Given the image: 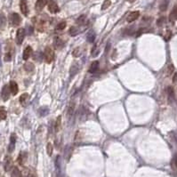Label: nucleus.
<instances>
[{"mask_svg": "<svg viewBox=\"0 0 177 177\" xmlns=\"http://www.w3.org/2000/svg\"><path fill=\"white\" fill-rule=\"evenodd\" d=\"M44 59L45 61L48 64H50L54 60V52L51 47H46L44 53Z\"/></svg>", "mask_w": 177, "mask_h": 177, "instance_id": "f257e3e1", "label": "nucleus"}, {"mask_svg": "<svg viewBox=\"0 0 177 177\" xmlns=\"http://www.w3.org/2000/svg\"><path fill=\"white\" fill-rule=\"evenodd\" d=\"M24 37H25V29L22 28L18 29L17 32H16V43H17V45L22 44Z\"/></svg>", "mask_w": 177, "mask_h": 177, "instance_id": "f03ea898", "label": "nucleus"}, {"mask_svg": "<svg viewBox=\"0 0 177 177\" xmlns=\"http://www.w3.org/2000/svg\"><path fill=\"white\" fill-rule=\"evenodd\" d=\"M10 94H11V90L10 87L8 85H4V87L2 88V92H1V98L4 102H6L9 100L10 98Z\"/></svg>", "mask_w": 177, "mask_h": 177, "instance_id": "7ed1b4c3", "label": "nucleus"}, {"mask_svg": "<svg viewBox=\"0 0 177 177\" xmlns=\"http://www.w3.org/2000/svg\"><path fill=\"white\" fill-rule=\"evenodd\" d=\"M48 10L52 13H57L60 11L59 6L54 0H50V1L48 2Z\"/></svg>", "mask_w": 177, "mask_h": 177, "instance_id": "20e7f679", "label": "nucleus"}, {"mask_svg": "<svg viewBox=\"0 0 177 177\" xmlns=\"http://www.w3.org/2000/svg\"><path fill=\"white\" fill-rule=\"evenodd\" d=\"M21 21V18L18 13H12V15H11V23L13 24V26H14V27L19 26Z\"/></svg>", "mask_w": 177, "mask_h": 177, "instance_id": "39448f33", "label": "nucleus"}, {"mask_svg": "<svg viewBox=\"0 0 177 177\" xmlns=\"http://www.w3.org/2000/svg\"><path fill=\"white\" fill-rule=\"evenodd\" d=\"M140 16V12L139 11H134V12H132L129 13V15L127 16V19L126 21L128 22H133L134 21H136Z\"/></svg>", "mask_w": 177, "mask_h": 177, "instance_id": "423d86ee", "label": "nucleus"}, {"mask_svg": "<svg viewBox=\"0 0 177 177\" xmlns=\"http://www.w3.org/2000/svg\"><path fill=\"white\" fill-rule=\"evenodd\" d=\"M48 0H37L36 2V10L37 12H40L44 9V7L46 5Z\"/></svg>", "mask_w": 177, "mask_h": 177, "instance_id": "0eeeda50", "label": "nucleus"}, {"mask_svg": "<svg viewBox=\"0 0 177 177\" xmlns=\"http://www.w3.org/2000/svg\"><path fill=\"white\" fill-rule=\"evenodd\" d=\"M20 8L21 11L24 15H27L29 13V9H28V5H27V1L26 0H20Z\"/></svg>", "mask_w": 177, "mask_h": 177, "instance_id": "6e6552de", "label": "nucleus"}, {"mask_svg": "<svg viewBox=\"0 0 177 177\" xmlns=\"http://www.w3.org/2000/svg\"><path fill=\"white\" fill-rule=\"evenodd\" d=\"M15 142H16V135L15 134H13L11 135V138H10V143H9V146H8V151L13 152L15 147Z\"/></svg>", "mask_w": 177, "mask_h": 177, "instance_id": "1a4fd4ad", "label": "nucleus"}, {"mask_svg": "<svg viewBox=\"0 0 177 177\" xmlns=\"http://www.w3.org/2000/svg\"><path fill=\"white\" fill-rule=\"evenodd\" d=\"M31 54H32V48L29 45V46H27L25 49H24V51H23V54H22V58H23V60L24 61H27L30 56H31Z\"/></svg>", "mask_w": 177, "mask_h": 177, "instance_id": "9d476101", "label": "nucleus"}, {"mask_svg": "<svg viewBox=\"0 0 177 177\" xmlns=\"http://www.w3.org/2000/svg\"><path fill=\"white\" fill-rule=\"evenodd\" d=\"M9 87H10V90H11V93L13 95H16L18 94V91H19V87H18V85L15 81H11L10 82V85H9Z\"/></svg>", "mask_w": 177, "mask_h": 177, "instance_id": "9b49d317", "label": "nucleus"}, {"mask_svg": "<svg viewBox=\"0 0 177 177\" xmlns=\"http://www.w3.org/2000/svg\"><path fill=\"white\" fill-rule=\"evenodd\" d=\"M75 111V102H71L69 106H68V110H67V116L69 118H70L72 117V115H73Z\"/></svg>", "mask_w": 177, "mask_h": 177, "instance_id": "f8f14e48", "label": "nucleus"}, {"mask_svg": "<svg viewBox=\"0 0 177 177\" xmlns=\"http://www.w3.org/2000/svg\"><path fill=\"white\" fill-rule=\"evenodd\" d=\"M4 167H5V170L6 172L9 171L11 168H12V158L7 156L5 158V163H4Z\"/></svg>", "mask_w": 177, "mask_h": 177, "instance_id": "ddd939ff", "label": "nucleus"}, {"mask_svg": "<svg viewBox=\"0 0 177 177\" xmlns=\"http://www.w3.org/2000/svg\"><path fill=\"white\" fill-rule=\"evenodd\" d=\"M29 94L27 93L22 94L20 97V102L22 106H26L27 103L29 102Z\"/></svg>", "mask_w": 177, "mask_h": 177, "instance_id": "4468645a", "label": "nucleus"}, {"mask_svg": "<svg viewBox=\"0 0 177 177\" xmlns=\"http://www.w3.org/2000/svg\"><path fill=\"white\" fill-rule=\"evenodd\" d=\"M98 69H99V61H94L91 64L90 69H89V72H90V73H92V74H94V73H95V72L98 70Z\"/></svg>", "mask_w": 177, "mask_h": 177, "instance_id": "2eb2a0df", "label": "nucleus"}, {"mask_svg": "<svg viewBox=\"0 0 177 177\" xmlns=\"http://www.w3.org/2000/svg\"><path fill=\"white\" fill-rule=\"evenodd\" d=\"M18 163L20 165H23L25 163V161L27 160V153L26 152H21V154L18 157Z\"/></svg>", "mask_w": 177, "mask_h": 177, "instance_id": "dca6fc26", "label": "nucleus"}, {"mask_svg": "<svg viewBox=\"0 0 177 177\" xmlns=\"http://www.w3.org/2000/svg\"><path fill=\"white\" fill-rule=\"evenodd\" d=\"M61 116H59L57 118L55 121V125H54V129L56 132H59L61 130Z\"/></svg>", "mask_w": 177, "mask_h": 177, "instance_id": "f3484780", "label": "nucleus"}, {"mask_svg": "<svg viewBox=\"0 0 177 177\" xmlns=\"http://www.w3.org/2000/svg\"><path fill=\"white\" fill-rule=\"evenodd\" d=\"M34 68L35 67L33 65V63H31V62H26L25 64H24V69H25L26 71H28V72L33 71Z\"/></svg>", "mask_w": 177, "mask_h": 177, "instance_id": "a211bd4d", "label": "nucleus"}, {"mask_svg": "<svg viewBox=\"0 0 177 177\" xmlns=\"http://www.w3.org/2000/svg\"><path fill=\"white\" fill-rule=\"evenodd\" d=\"M53 44H54L55 47H57V48H62L63 45H64L63 41H62V40H61V38H59V37H56V38H55Z\"/></svg>", "mask_w": 177, "mask_h": 177, "instance_id": "6ab92c4d", "label": "nucleus"}, {"mask_svg": "<svg viewBox=\"0 0 177 177\" xmlns=\"http://www.w3.org/2000/svg\"><path fill=\"white\" fill-rule=\"evenodd\" d=\"M86 39H87V41L89 42V43H93L94 41V39H95V33H94V31H90L89 33L87 34Z\"/></svg>", "mask_w": 177, "mask_h": 177, "instance_id": "aec40b11", "label": "nucleus"}, {"mask_svg": "<svg viewBox=\"0 0 177 177\" xmlns=\"http://www.w3.org/2000/svg\"><path fill=\"white\" fill-rule=\"evenodd\" d=\"M170 20L171 21H175L177 20V5L174 7V9L172 10L170 13Z\"/></svg>", "mask_w": 177, "mask_h": 177, "instance_id": "412c9836", "label": "nucleus"}, {"mask_svg": "<svg viewBox=\"0 0 177 177\" xmlns=\"http://www.w3.org/2000/svg\"><path fill=\"white\" fill-rule=\"evenodd\" d=\"M5 24H6L5 16L3 13H1L0 14V29H4L5 27Z\"/></svg>", "mask_w": 177, "mask_h": 177, "instance_id": "4be33fe9", "label": "nucleus"}, {"mask_svg": "<svg viewBox=\"0 0 177 177\" xmlns=\"http://www.w3.org/2000/svg\"><path fill=\"white\" fill-rule=\"evenodd\" d=\"M53 144L52 143H47L46 145V152L49 157H51L53 155Z\"/></svg>", "mask_w": 177, "mask_h": 177, "instance_id": "5701e85b", "label": "nucleus"}, {"mask_svg": "<svg viewBox=\"0 0 177 177\" xmlns=\"http://www.w3.org/2000/svg\"><path fill=\"white\" fill-rule=\"evenodd\" d=\"M12 177H21V171L18 169L17 167H13L12 171Z\"/></svg>", "mask_w": 177, "mask_h": 177, "instance_id": "b1692460", "label": "nucleus"}, {"mask_svg": "<svg viewBox=\"0 0 177 177\" xmlns=\"http://www.w3.org/2000/svg\"><path fill=\"white\" fill-rule=\"evenodd\" d=\"M7 117V113H6V110L4 108L0 107V119L1 120H5Z\"/></svg>", "mask_w": 177, "mask_h": 177, "instance_id": "393cba45", "label": "nucleus"}, {"mask_svg": "<svg viewBox=\"0 0 177 177\" xmlns=\"http://www.w3.org/2000/svg\"><path fill=\"white\" fill-rule=\"evenodd\" d=\"M110 5H111V1H110V0H105L102 5V10H106L107 8L110 6Z\"/></svg>", "mask_w": 177, "mask_h": 177, "instance_id": "a878e982", "label": "nucleus"}, {"mask_svg": "<svg viewBox=\"0 0 177 177\" xmlns=\"http://www.w3.org/2000/svg\"><path fill=\"white\" fill-rule=\"evenodd\" d=\"M167 94H168V97L173 99L174 97V89H173V87L169 86L167 88Z\"/></svg>", "mask_w": 177, "mask_h": 177, "instance_id": "bb28decb", "label": "nucleus"}, {"mask_svg": "<svg viewBox=\"0 0 177 177\" xmlns=\"http://www.w3.org/2000/svg\"><path fill=\"white\" fill-rule=\"evenodd\" d=\"M66 27V22L65 21H61L60 22L57 26H56V29H58V30H61V29H64Z\"/></svg>", "mask_w": 177, "mask_h": 177, "instance_id": "cd10ccee", "label": "nucleus"}, {"mask_svg": "<svg viewBox=\"0 0 177 177\" xmlns=\"http://www.w3.org/2000/svg\"><path fill=\"white\" fill-rule=\"evenodd\" d=\"M11 59H12V53H11V52H7L5 54V57H4V60H5V61H11Z\"/></svg>", "mask_w": 177, "mask_h": 177, "instance_id": "c85d7f7f", "label": "nucleus"}, {"mask_svg": "<svg viewBox=\"0 0 177 177\" xmlns=\"http://www.w3.org/2000/svg\"><path fill=\"white\" fill-rule=\"evenodd\" d=\"M85 15H81V16H80V17L77 20V23L79 24V25H82V24L85 22Z\"/></svg>", "mask_w": 177, "mask_h": 177, "instance_id": "c756f323", "label": "nucleus"}, {"mask_svg": "<svg viewBox=\"0 0 177 177\" xmlns=\"http://www.w3.org/2000/svg\"><path fill=\"white\" fill-rule=\"evenodd\" d=\"M69 33H70L71 36H75V35L77 34V29L75 27H71L70 30H69Z\"/></svg>", "mask_w": 177, "mask_h": 177, "instance_id": "7c9ffc66", "label": "nucleus"}, {"mask_svg": "<svg viewBox=\"0 0 177 177\" xmlns=\"http://www.w3.org/2000/svg\"><path fill=\"white\" fill-rule=\"evenodd\" d=\"M98 53H99V51H97V45H94L93 49H92V54H93V56H96Z\"/></svg>", "mask_w": 177, "mask_h": 177, "instance_id": "2f4dec72", "label": "nucleus"}, {"mask_svg": "<svg viewBox=\"0 0 177 177\" xmlns=\"http://www.w3.org/2000/svg\"><path fill=\"white\" fill-rule=\"evenodd\" d=\"M166 7H167V2L166 1L165 3H163L161 5H160V10L161 11H165L166 9Z\"/></svg>", "mask_w": 177, "mask_h": 177, "instance_id": "473e14b6", "label": "nucleus"}, {"mask_svg": "<svg viewBox=\"0 0 177 177\" xmlns=\"http://www.w3.org/2000/svg\"><path fill=\"white\" fill-rule=\"evenodd\" d=\"M174 71V66L173 65H169L168 66V74H172V72Z\"/></svg>", "mask_w": 177, "mask_h": 177, "instance_id": "72a5a7b5", "label": "nucleus"}, {"mask_svg": "<svg viewBox=\"0 0 177 177\" xmlns=\"http://www.w3.org/2000/svg\"><path fill=\"white\" fill-rule=\"evenodd\" d=\"M80 53H79V48H77V50H75L74 52H73V56H79L80 54H79Z\"/></svg>", "mask_w": 177, "mask_h": 177, "instance_id": "f704fd0d", "label": "nucleus"}, {"mask_svg": "<svg viewBox=\"0 0 177 177\" xmlns=\"http://www.w3.org/2000/svg\"><path fill=\"white\" fill-rule=\"evenodd\" d=\"M173 164H174V166L177 168V155L174 157V160H173Z\"/></svg>", "mask_w": 177, "mask_h": 177, "instance_id": "c9c22d12", "label": "nucleus"}, {"mask_svg": "<svg viewBox=\"0 0 177 177\" xmlns=\"http://www.w3.org/2000/svg\"><path fill=\"white\" fill-rule=\"evenodd\" d=\"M127 1L129 2V3H134V2L135 1V0H127Z\"/></svg>", "mask_w": 177, "mask_h": 177, "instance_id": "e433bc0d", "label": "nucleus"}, {"mask_svg": "<svg viewBox=\"0 0 177 177\" xmlns=\"http://www.w3.org/2000/svg\"><path fill=\"white\" fill-rule=\"evenodd\" d=\"M29 177H35V176H34L33 174H30L29 175Z\"/></svg>", "mask_w": 177, "mask_h": 177, "instance_id": "4c0bfd02", "label": "nucleus"}]
</instances>
